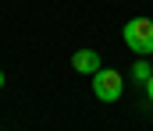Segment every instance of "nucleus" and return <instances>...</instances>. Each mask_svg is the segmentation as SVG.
Wrapping results in <instances>:
<instances>
[{
  "label": "nucleus",
  "instance_id": "1",
  "mask_svg": "<svg viewBox=\"0 0 153 131\" xmlns=\"http://www.w3.org/2000/svg\"><path fill=\"white\" fill-rule=\"evenodd\" d=\"M121 36H125V46H128L135 57H150L153 53V21L150 18H132V21H125Z\"/></svg>",
  "mask_w": 153,
  "mask_h": 131
},
{
  "label": "nucleus",
  "instance_id": "3",
  "mask_svg": "<svg viewBox=\"0 0 153 131\" xmlns=\"http://www.w3.org/2000/svg\"><path fill=\"white\" fill-rule=\"evenodd\" d=\"M71 67H75L78 75H89V78H93V75L103 67V60H100L96 50H75V53H71Z\"/></svg>",
  "mask_w": 153,
  "mask_h": 131
},
{
  "label": "nucleus",
  "instance_id": "5",
  "mask_svg": "<svg viewBox=\"0 0 153 131\" xmlns=\"http://www.w3.org/2000/svg\"><path fill=\"white\" fill-rule=\"evenodd\" d=\"M146 96H150V103H153V75H150V82H146Z\"/></svg>",
  "mask_w": 153,
  "mask_h": 131
},
{
  "label": "nucleus",
  "instance_id": "2",
  "mask_svg": "<svg viewBox=\"0 0 153 131\" xmlns=\"http://www.w3.org/2000/svg\"><path fill=\"white\" fill-rule=\"evenodd\" d=\"M93 92H96L100 103H114V99H121V92H125V78L117 71H111V67H100L93 75Z\"/></svg>",
  "mask_w": 153,
  "mask_h": 131
},
{
  "label": "nucleus",
  "instance_id": "4",
  "mask_svg": "<svg viewBox=\"0 0 153 131\" xmlns=\"http://www.w3.org/2000/svg\"><path fill=\"white\" fill-rule=\"evenodd\" d=\"M150 75H153V67H150V60H146V57L132 64V78H135V82H143V85H146V82H150Z\"/></svg>",
  "mask_w": 153,
  "mask_h": 131
},
{
  "label": "nucleus",
  "instance_id": "6",
  "mask_svg": "<svg viewBox=\"0 0 153 131\" xmlns=\"http://www.w3.org/2000/svg\"><path fill=\"white\" fill-rule=\"evenodd\" d=\"M0 89H4V71H0Z\"/></svg>",
  "mask_w": 153,
  "mask_h": 131
}]
</instances>
